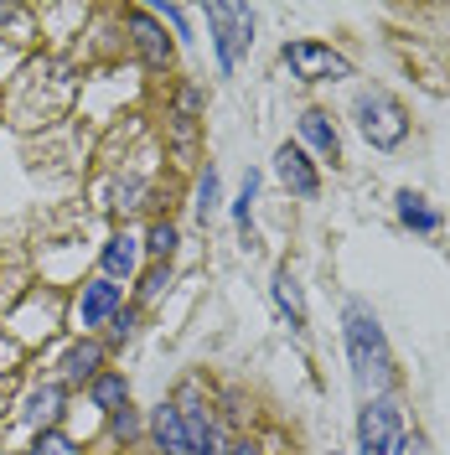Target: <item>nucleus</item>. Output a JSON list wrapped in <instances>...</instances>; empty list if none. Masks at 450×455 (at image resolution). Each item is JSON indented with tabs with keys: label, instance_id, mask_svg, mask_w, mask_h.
Returning a JSON list of instances; mask_svg holds the SVG:
<instances>
[{
	"label": "nucleus",
	"instance_id": "obj_1",
	"mask_svg": "<svg viewBox=\"0 0 450 455\" xmlns=\"http://www.w3.org/2000/svg\"><path fill=\"white\" fill-rule=\"evenodd\" d=\"M347 357H352V372L363 388H383L394 378V357H389V337L378 326V315L367 306H347Z\"/></svg>",
	"mask_w": 450,
	"mask_h": 455
},
{
	"label": "nucleus",
	"instance_id": "obj_2",
	"mask_svg": "<svg viewBox=\"0 0 450 455\" xmlns=\"http://www.w3.org/2000/svg\"><path fill=\"white\" fill-rule=\"evenodd\" d=\"M207 27H213V47H218V68L233 73L238 57H244V47L253 42V11L249 5L218 0V5H207Z\"/></svg>",
	"mask_w": 450,
	"mask_h": 455
},
{
	"label": "nucleus",
	"instance_id": "obj_3",
	"mask_svg": "<svg viewBox=\"0 0 450 455\" xmlns=\"http://www.w3.org/2000/svg\"><path fill=\"white\" fill-rule=\"evenodd\" d=\"M358 130L367 135V145H378V150H394L404 135H409V114H404V104L398 99H389V93H363L358 99Z\"/></svg>",
	"mask_w": 450,
	"mask_h": 455
},
{
	"label": "nucleus",
	"instance_id": "obj_4",
	"mask_svg": "<svg viewBox=\"0 0 450 455\" xmlns=\"http://www.w3.org/2000/svg\"><path fill=\"white\" fill-rule=\"evenodd\" d=\"M285 68L295 73V78H306V84H326V78H352V62L332 47H321V42H285L280 47Z\"/></svg>",
	"mask_w": 450,
	"mask_h": 455
},
{
	"label": "nucleus",
	"instance_id": "obj_5",
	"mask_svg": "<svg viewBox=\"0 0 450 455\" xmlns=\"http://www.w3.org/2000/svg\"><path fill=\"white\" fill-rule=\"evenodd\" d=\"M398 440V409L394 403H367L363 419H358V455H394Z\"/></svg>",
	"mask_w": 450,
	"mask_h": 455
},
{
	"label": "nucleus",
	"instance_id": "obj_6",
	"mask_svg": "<svg viewBox=\"0 0 450 455\" xmlns=\"http://www.w3.org/2000/svg\"><path fill=\"white\" fill-rule=\"evenodd\" d=\"M176 414H181V425H187V435H192V451H197V455H218V429H213L207 403L197 398V383H187V388H181Z\"/></svg>",
	"mask_w": 450,
	"mask_h": 455
},
{
	"label": "nucleus",
	"instance_id": "obj_7",
	"mask_svg": "<svg viewBox=\"0 0 450 455\" xmlns=\"http://www.w3.org/2000/svg\"><path fill=\"white\" fill-rule=\"evenodd\" d=\"M130 36H135V47H141L145 68H171V36L161 27V16H150V11H130Z\"/></svg>",
	"mask_w": 450,
	"mask_h": 455
},
{
	"label": "nucleus",
	"instance_id": "obj_8",
	"mask_svg": "<svg viewBox=\"0 0 450 455\" xmlns=\"http://www.w3.org/2000/svg\"><path fill=\"white\" fill-rule=\"evenodd\" d=\"M275 171H280V181L295 197H316L321 192V176H316V166H310V156L301 145H280L275 150Z\"/></svg>",
	"mask_w": 450,
	"mask_h": 455
},
{
	"label": "nucleus",
	"instance_id": "obj_9",
	"mask_svg": "<svg viewBox=\"0 0 450 455\" xmlns=\"http://www.w3.org/2000/svg\"><path fill=\"white\" fill-rule=\"evenodd\" d=\"M109 315H119V284L114 280L84 284V300H78V321H84V331L88 326H104Z\"/></svg>",
	"mask_w": 450,
	"mask_h": 455
},
{
	"label": "nucleus",
	"instance_id": "obj_10",
	"mask_svg": "<svg viewBox=\"0 0 450 455\" xmlns=\"http://www.w3.org/2000/svg\"><path fill=\"white\" fill-rule=\"evenodd\" d=\"M150 435H156L161 455H197V451H192V435H187L181 414H176V403H161V409H156V419H150Z\"/></svg>",
	"mask_w": 450,
	"mask_h": 455
},
{
	"label": "nucleus",
	"instance_id": "obj_11",
	"mask_svg": "<svg viewBox=\"0 0 450 455\" xmlns=\"http://www.w3.org/2000/svg\"><path fill=\"white\" fill-rule=\"evenodd\" d=\"M301 140H306L316 156L342 161V140H337V124H332V114H321V109H306V114H301Z\"/></svg>",
	"mask_w": 450,
	"mask_h": 455
},
{
	"label": "nucleus",
	"instance_id": "obj_12",
	"mask_svg": "<svg viewBox=\"0 0 450 455\" xmlns=\"http://www.w3.org/2000/svg\"><path fill=\"white\" fill-rule=\"evenodd\" d=\"M57 414H62V388H57V383H42V388H31V394H27L21 419H27L36 435H47V429L57 425Z\"/></svg>",
	"mask_w": 450,
	"mask_h": 455
},
{
	"label": "nucleus",
	"instance_id": "obj_13",
	"mask_svg": "<svg viewBox=\"0 0 450 455\" xmlns=\"http://www.w3.org/2000/svg\"><path fill=\"white\" fill-rule=\"evenodd\" d=\"M141 269V238H130V233H114L109 243H104V280H130Z\"/></svg>",
	"mask_w": 450,
	"mask_h": 455
},
{
	"label": "nucleus",
	"instance_id": "obj_14",
	"mask_svg": "<svg viewBox=\"0 0 450 455\" xmlns=\"http://www.w3.org/2000/svg\"><path fill=\"white\" fill-rule=\"evenodd\" d=\"M275 306H280V315L290 321V331L306 337V300H301V284H295L290 269H275Z\"/></svg>",
	"mask_w": 450,
	"mask_h": 455
},
{
	"label": "nucleus",
	"instance_id": "obj_15",
	"mask_svg": "<svg viewBox=\"0 0 450 455\" xmlns=\"http://www.w3.org/2000/svg\"><path fill=\"white\" fill-rule=\"evenodd\" d=\"M99 363H104V347H99V341H78V347L62 357V378H68V383H93V378H99Z\"/></svg>",
	"mask_w": 450,
	"mask_h": 455
},
{
	"label": "nucleus",
	"instance_id": "obj_16",
	"mask_svg": "<svg viewBox=\"0 0 450 455\" xmlns=\"http://www.w3.org/2000/svg\"><path fill=\"white\" fill-rule=\"evenodd\" d=\"M88 394H93V403H99L104 414L130 409V388H125V378H119V372H99V378L88 383Z\"/></svg>",
	"mask_w": 450,
	"mask_h": 455
},
{
	"label": "nucleus",
	"instance_id": "obj_17",
	"mask_svg": "<svg viewBox=\"0 0 450 455\" xmlns=\"http://www.w3.org/2000/svg\"><path fill=\"white\" fill-rule=\"evenodd\" d=\"M398 218H404V228H420V233H435L440 228V212L424 207L420 192H398Z\"/></svg>",
	"mask_w": 450,
	"mask_h": 455
},
{
	"label": "nucleus",
	"instance_id": "obj_18",
	"mask_svg": "<svg viewBox=\"0 0 450 455\" xmlns=\"http://www.w3.org/2000/svg\"><path fill=\"white\" fill-rule=\"evenodd\" d=\"M145 249L166 264L171 249H176V228H171V223H150V233H145Z\"/></svg>",
	"mask_w": 450,
	"mask_h": 455
},
{
	"label": "nucleus",
	"instance_id": "obj_19",
	"mask_svg": "<svg viewBox=\"0 0 450 455\" xmlns=\"http://www.w3.org/2000/svg\"><path fill=\"white\" fill-rule=\"evenodd\" d=\"M27 455H78V445H73L68 435H57V429H47V435H36V445H31Z\"/></svg>",
	"mask_w": 450,
	"mask_h": 455
},
{
	"label": "nucleus",
	"instance_id": "obj_20",
	"mask_svg": "<svg viewBox=\"0 0 450 455\" xmlns=\"http://www.w3.org/2000/svg\"><path fill=\"white\" fill-rule=\"evenodd\" d=\"M197 212L207 218V212H218V171L207 166L202 171V181H197Z\"/></svg>",
	"mask_w": 450,
	"mask_h": 455
},
{
	"label": "nucleus",
	"instance_id": "obj_21",
	"mask_svg": "<svg viewBox=\"0 0 450 455\" xmlns=\"http://www.w3.org/2000/svg\"><path fill=\"white\" fill-rule=\"evenodd\" d=\"M253 197H259V171H249V176H244V192H238V202H233V218H238L244 228H249V207H253Z\"/></svg>",
	"mask_w": 450,
	"mask_h": 455
},
{
	"label": "nucleus",
	"instance_id": "obj_22",
	"mask_svg": "<svg viewBox=\"0 0 450 455\" xmlns=\"http://www.w3.org/2000/svg\"><path fill=\"white\" fill-rule=\"evenodd\" d=\"M394 455H430V451H424L420 435H398V440H394Z\"/></svg>",
	"mask_w": 450,
	"mask_h": 455
},
{
	"label": "nucleus",
	"instance_id": "obj_23",
	"mask_svg": "<svg viewBox=\"0 0 450 455\" xmlns=\"http://www.w3.org/2000/svg\"><path fill=\"white\" fill-rule=\"evenodd\" d=\"M109 425H114V435H135V429H141V419H135L130 409H119V414H109Z\"/></svg>",
	"mask_w": 450,
	"mask_h": 455
},
{
	"label": "nucleus",
	"instance_id": "obj_24",
	"mask_svg": "<svg viewBox=\"0 0 450 455\" xmlns=\"http://www.w3.org/2000/svg\"><path fill=\"white\" fill-rule=\"evenodd\" d=\"M161 21H171L181 36H192V31H187V11H181V5H161Z\"/></svg>",
	"mask_w": 450,
	"mask_h": 455
},
{
	"label": "nucleus",
	"instance_id": "obj_25",
	"mask_svg": "<svg viewBox=\"0 0 450 455\" xmlns=\"http://www.w3.org/2000/svg\"><path fill=\"white\" fill-rule=\"evenodd\" d=\"M161 284H166V264H161V269L141 284V300H156V295H161Z\"/></svg>",
	"mask_w": 450,
	"mask_h": 455
},
{
	"label": "nucleus",
	"instance_id": "obj_26",
	"mask_svg": "<svg viewBox=\"0 0 450 455\" xmlns=\"http://www.w3.org/2000/svg\"><path fill=\"white\" fill-rule=\"evenodd\" d=\"M130 326H135V311H119V315H114V341L130 337Z\"/></svg>",
	"mask_w": 450,
	"mask_h": 455
},
{
	"label": "nucleus",
	"instance_id": "obj_27",
	"mask_svg": "<svg viewBox=\"0 0 450 455\" xmlns=\"http://www.w3.org/2000/svg\"><path fill=\"white\" fill-rule=\"evenodd\" d=\"M228 455H259L253 445H228Z\"/></svg>",
	"mask_w": 450,
	"mask_h": 455
}]
</instances>
